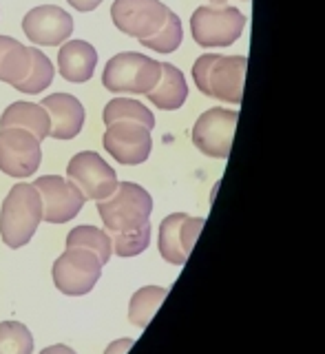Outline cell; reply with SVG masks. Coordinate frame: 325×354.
Segmentation results:
<instances>
[{
	"label": "cell",
	"mask_w": 325,
	"mask_h": 354,
	"mask_svg": "<svg viewBox=\"0 0 325 354\" xmlns=\"http://www.w3.org/2000/svg\"><path fill=\"white\" fill-rule=\"evenodd\" d=\"M248 58L245 55L204 53L193 64V80L208 97L228 104H241Z\"/></svg>",
	"instance_id": "cell-1"
},
{
	"label": "cell",
	"mask_w": 325,
	"mask_h": 354,
	"mask_svg": "<svg viewBox=\"0 0 325 354\" xmlns=\"http://www.w3.org/2000/svg\"><path fill=\"white\" fill-rule=\"evenodd\" d=\"M98 213L104 221L109 237L138 232L151 226L153 197L140 184L120 182L113 193L98 202Z\"/></svg>",
	"instance_id": "cell-2"
},
{
	"label": "cell",
	"mask_w": 325,
	"mask_h": 354,
	"mask_svg": "<svg viewBox=\"0 0 325 354\" xmlns=\"http://www.w3.org/2000/svg\"><path fill=\"white\" fill-rule=\"evenodd\" d=\"M42 221V199L36 186L20 182L11 186L0 208V237L9 248H22L36 235Z\"/></svg>",
	"instance_id": "cell-3"
},
{
	"label": "cell",
	"mask_w": 325,
	"mask_h": 354,
	"mask_svg": "<svg viewBox=\"0 0 325 354\" xmlns=\"http://www.w3.org/2000/svg\"><path fill=\"white\" fill-rule=\"evenodd\" d=\"M162 75V62L144 53L124 51L113 55L102 73V84L111 93L147 95Z\"/></svg>",
	"instance_id": "cell-4"
},
{
	"label": "cell",
	"mask_w": 325,
	"mask_h": 354,
	"mask_svg": "<svg viewBox=\"0 0 325 354\" xmlns=\"http://www.w3.org/2000/svg\"><path fill=\"white\" fill-rule=\"evenodd\" d=\"M245 29V16L230 5H201L190 16V33L199 47L217 49L234 44Z\"/></svg>",
	"instance_id": "cell-5"
},
{
	"label": "cell",
	"mask_w": 325,
	"mask_h": 354,
	"mask_svg": "<svg viewBox=\"0 0 325 354\" xmlns=\"http://www.w3.org/2000/svg\"><path fill=\"white\" fill-rule=\"evenodd\" d=\"M53 283L62 295L82 297L89 295L100 281L102 261L91 250L66 248L53 263Z\"/></svg>",
	"instance_id": "cell-6"
},
{
	"label": "cell",
	"mask_w": 325,
	"mask_h": 354,
	"mask_svg": "<svg viewBox=\"0 0 325 354\" xmlns=\"http://www.w3.org/2000/svg\"><path fill=\"white\" fill-rule=\"evenodd\" d=\"M237 120V111L223 106L208 109L206 113H201L193 127V136H190L197 151L215 160H228Z\"/></svg>",
	"instance_id": "cell-7"
},
{
	"label": "cell",
	"mask_w": 325,
	"mask_h": 354,
	"mask_svg": "<svg viewBox=\"0 0 325 354\" xmlns=\"http://www.w3.org/2000/svg\"><path fill=\"white\" fill-rule=\"evenodd\" d=\"M66 177L80 188L86 199L102 202L115 191L120 180L113 166L106 164L104 158H100L95 151H82L71 158L66 166Z\"/></svg>",
	"instance_id": "cell-8"
},
{
	"label": "cell",
	"mask_w": 325,
	"mask_h": 354,
	"mask_svg": "<svg viewBox=\"0 0 325 354\" xmlns=\"http://www.w3.org/2000/svg\"><path fill=\"white\" fill-rule=\"evenodd\" d=\"M40 140L25 129H0V171L25 180L40 169Z\"/></svg>",
	"instance_id": "cell-9"
},
{
	"label": "cell",
	"mask_w": 325,
	"mask_h": 354,
	"mask_svg": "<svg viewBox=\"0 0 325 354\" xmlns=\"http://www.w3.org/2000/svg\"><path fill=\"white\" fill-rule=\"evenodd\" d=\"M36 191L42 199V219L49 224H66L82 210L86 197L71 180L60 175H42L36 182Z\"/></svg>",
	"instance_id": "cell-10"
},
{
	"label": "cell",
	"mask_w": 325,
	"mask_h": 354,
	"mask_svg": "<svg viewBox=\"0 0 325 354\" xmlns=\"http://www.w3.org/2000/svg\"><path fill=\"white\" fill-rule=\"evenodd\" d=\"M168 7L162 0H115L111 5V20L127 36L144 40L164 25Z\"/></svg>",
	"instance_id": "cell-11"
},
{
	"label": "cell",
	"mask_w": 325,
	"mask_h": 354,
	"mask_svg": "<svg viewBox=\"0 0 325 354\" xmlns=\"http://www.w3.org/2000/svg\"><path fill=\"white\" fill-rule=\"evenodd\" d=\"M102 144L118 164L138 166L149 160L153 149V136L151 129L138 124V122L122 120L106 127Z\"/></svg>",
	"instance_id": "cell-12"
},
{
	"label": "cell",
	"mask_w": 325,
	"mask_h": 354,
	"mask_svg": "<svg viewBox=\"0 0 325 354\" xmlns=\"http://www.w3.org/2000/svg\"><path fill=\"white\" fill-rule=\"evenodd\" d=\"M204 224V217H190L186 213H173L164 217L158 237V248L164 261L173 266H184L195 248V241Z\"/></svg>",
	"instance_id": "cell-13"
},
{
	"label": "cell",
	"mask_w": 325,
	"mask_h": 354,
	"mask_svg": "<svg viewBox=\"0 0 325 354\" xmlns=\"http://www.w3.org/2000/svg\"><path fill=\"white\" fill-rule=\"evenodd\" d=\"M25 36L40 47H60L73 33V18L69 11L55 5H40L22 18Z\"/></svg>",
	"instance_id": "cell-14"
},
{
	"label": "cell",
	"mask_w": 325,
	"mask_h": 354,
	"mask_svg": "<svg viewBox=\"0 0 325 354\" xmlns=\"http://www.w3.org/2000/svg\"><path fill=\"white\" fill-rule=\"evenodd\" d=\"M51 118L49 136L55 140H73L84 127V106L71 93H51L40 102Z\"/></svg>",
	"instance_id": "cell-15"
},
{
	"label": "cell",
	"mask_w": 325,
	"mask_h": 354,
	"mask_svg": "<svg viewBox=\"0 0 325 354\" xmlns=\"http://www.w3.org/2000/svg\"><path fill=\"white\" fill-rule=\"evenodd\" d=\"M98 66V51L86 40H66L58 51V69L66 82H89Z\"/></svg>",
	"instance_id": "cell-16"
},
{
	"label": "cell",
	"mask_w": 325,
	"mask_h": 354,
	"mask_svg": "<svg viewBox=\"0 0 325 354\" xmlns=\"http://www.w3.org/2000/svg\"><path fill=\"white\" fill-rule=\"evenodd\" d=\"M0 129H25L42 142L44 138H49L51 118L42 104L11 102L0 115Z\"/></svg>",
	"instance_id": "cell-17"
},
{
	"label": "cell",
	"mask_w": 325,
	"mask_h": 354,
	"mask_svg": "<svg viewBox=\"0 0 325 354\" xmlns=\"http://www.w3.org/2000/svg\"><path fill=\"white\" fill-rule=\"evenodd\" d=\"M151 102L162 111H177L182 109L188 97V82L184 73L171 62H162V75L158 84L147 93Z\"/></svg>",
	"instance_id": "cell-18"
},
{
	"label": "cell",
	"mask_w": 325,
	"mask_h": 354,
	"mask_svg": "<svg viewBox=\"0 0 325 354\" xmlns=\"http://www.w3.org/2000/svg\"><path fill=\"white\" fill-rule=\"evenodd\" d=\"M31 69V47L20 40L0 36V82L16 86L27 77Z\"/></svg>",
	"instance_id": "cell-19"
},
{
	"label": "cell",
	"mask_w": 325,
	"mask_h": 354,
	"mask_svg": "<svg viewBox=\"0 0 325 354\" xmlns=\"http://www.w3.org/2000/svg\"><path fill=\"white\" fill-rule=\"evenodd\" d=\"M168 290L162 286H144L131 297V306H129V321L138 328H147L151 324V319L155 313L160 310L162 301L166 299Z\"/></svg>",
	"instance_id": "cell-20"
},
{
	"label": "cell",
	"mask_w": 325,
	"mask_h": 354,
	"mask_svg": "<svg viewBox=\"0 0 325 354\" xmlns=\"http://www.w3.org/2000/svg\"><path fill=\"white\" fill-rule=\"evenodd\" d=\"M104 124H113V122H122V120H129V122H138V124L147 127V129H155V115L153 111H149L142 102L133 97H113L111 102L104 106V113H102Z\"/></svg>",
	"instance_id": "cell-21"
},
{
	"label": "cell",
	"mask_w": 325,
	"mask_h": 354,
	"mask_svg": "<svg viewBox=\"0 0 325 354\" xmlns=\"http://www.w3.org/2000/svg\"><path fill=\"white\" fill-rule=\"evenodd\" d=\"M66 248L91 250L95 257L102 261V266L111 259V254H113V246H111V237L106 235V230H100L95 226H75L69 235H66Z\"/></svg>",
	"instance_id": "cell-22"
},
{
	"label": "cell",
	"mask_w": 325,
	"mask_h": 354,
	"mask_svg": "<svg viewBox=\"0 0 325 354\" xmlns=\"http://www.w3.org/2000/svg\"><path fill=\"white\" fill-rule=\"evenodd\" d=\"M53 75H55V69H53L51 60L40 49L31 47V69L25 80L16 84V88L20 93H29V95L42 93L44 88L53 82Z\"/></svg>",
	"instance_id": "cell-23"
},
{
	"label": "cell",
	"mask_w": 325,
	"mask_h": 354,
	"mask_svg": "<svg viewBox=\"0 0 325 354\" xmlns=\"http://www.w3.org/2000/svg\"><path fill=\"white\" fill-rule=\"evenodd\" d=\"M182 40H184L182 20H179V16L175 14V11L168 9L166 20H164V25L160 27V31L153 33L151 38L140 40V44H142V47H147V49L158 51V53H173L179 44H182Z\"/></svg>",
	"instance_id": "cell-24"
},
{
	"label": "cell",
	"mask_w": 325,
	"mask_h": 354,
	"mask_svg": "<svg viewBox=\"0 0 325 354\" xmlns=\"http://www.w3.org/2000/svg\"><path fill=\"white\" fill-rule=\"evenodd\" d=\"M33 337L20 321H3L0 324V354H31Z\"/></svg>",
	"instance_id": "cell-25"
},
{
	"label": "cell",
	"mask_w": 325,
	"mask_h": 354,
	"mask_svg": "<svg viewBox=\"0 0 325 354\" xmlns=\"http://www.w3.org/2000/svg\"><path fill=\"white\" fill-rule=\"evenodd\" d=\"M151 243V226L142 228L138 232H127V235H113L111 237V246L118 257H138Z\"/></svg>",
	"instance_id": "cell-26"
},
{
	"label": "cell",
	"mask_w": 325,
	"mask_h": 354,
	"mask_svg": "<svg viewBox=\"0 0 325 354\" xmlns=\"http://www.w3.org/2000/svg\"><path fill=\"white\" fill-rule=\"evenodd\" d=\"M73 9H77V11H82V14H86V11H93V9H98L100 5L104 3V0H66Z\"/></svg>",
	"instance_id": "cell-27"
},
{
	"label": "cell",
	"mask_w": 325,
	"mask_h": 354,
	"mask_svg": "<svg viewBox=\"0 0 325 354\" xmlns=\"http://www.w3.org/2000/svg\"><path fill=\"white\" fill-rule=\"evenodd\" d=\"M131 346H133V339H120V341L111 343L104 354H124Z\"/></svg>",
	"instance_id": "cell-28"
},
{
	"label": "cell",
	"mask_w": 325,
	"mask_h": 354,
	"mask_svg": "<svg viewBox=\"0 0 325 354\" xmlns=\"http://www.w3.org/2000/svg\"><path fill=\"white\" fill-rule=\"evenodd\" d=\"M40 354H75V350H71L69 346H64V343H58V346H49V348H44Z\"/></svg>",
	"instance_id": "cell-29"
},
{
	"label": "cell",
	"mask_w": 325,
	"mask_h": 354,
	"mask_svg": "<svg viewBox=\"0 0 325 354\" xmlns=\"http://www.w3.org/2000/svg\"><path fill=\"white\" fill-rule=\"evenodd\" d=\"M208 3H212V5H226L228 0H208Z\"/></svg>",
	"instance_id": "cell-30"
}]
</instances>
